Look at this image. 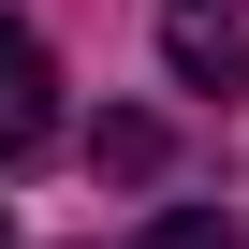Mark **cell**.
<instances>
[{"mask_svg": "<svg viewBox=\"0 0 249 249\" xmlns=\"http://www.w3.org/2000/svg\"><path fill=\"white\" fill-rule=\"evenodd\" d=\"M132 249H234V220H220V205H161Z\"/></svg>", "mask_w": 249, "mask_h": 249, "instance_id": "obj_3", "label": "cell"}, {"mask_svg": "<svg viewBox=\"0 0 249 249\" xmlns=\"http://www.w3.org/2000/svg\"><path fill=\"white\" fill-rule=\"evenodd\" d=\"M44 147H59V59L0 15V176H15V161H44Z\"/></svg>", "mask_w": 249, "mask_h": 249, "instance_id": "obj_1", "label": "cell"}, {"mask_svg": "<svg viewBox=\"0 0 249 249\" xmlns=\"http://www.w3.org/2000/svg\"><path fill=\"white\" fill-rule=\"evenodd\" d=\"M0 249H15V220H0Z\"/></svg>", "mask_w": 249, "mask_h": 249, "instance_id": "obj_4", "label": "cell"}, {"mask_svg": "<svg viewBox=\"0 0 249 249\" xmlns=\"http://www.w3.org/2000/svg\"><path fill=\"white\" fill-rule=\"evenodd\" d=\"M161 59H176V88H234L249 73V0H161Z\"/></svg>", "mask_w": 249, "mask_h": 249, "instance_id": "obj_2", "label": "cell"}]
</instances>
